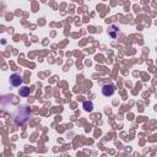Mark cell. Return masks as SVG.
<instances>
[{
    "mask_svg": "<svg viewBox=\"0 0 157 157\" xmlns=\"http://www.w3.org/2000/svg\"><path fill=\"white\" fill-rule=\"evenodd\" d=\"M10 82H11L12 86H20L22 83V77L18 74H13L10 77Z\"/></svg>",
    "mask_w": 157,
    "mask_h": 157,
    "instance_id": "cell-1",
    "label": "cell"
},
{
    "mask_svg": "<svg viewBox=\"0 0 157 157\" xmlns=\"http://www.w3.org/2000/svg\"><path fill=\"white\" fill-rule=\"evenodd\" d=\"M28 92H29V88H28V87H23L22 91L20 92V94H21V96H27Z\"/></svg>",
    "mask_w": 157,
    "mask_h": 157,
    "instance_id": "cell-5",
    "label": "cell"
},
{
    "mask_svg": "<svg viewBox=\"0 0 157 157\" xmlns=\"http://www.w3.org/2000/svg\"><path fill=\"white\" fill-rule=\"evenodd\" d=\"M108 33H109V36H110L112 38H115V37L118 36L119 31H118V28H117L115 26H110L109 29H108Z\"/></svg>",
    "mask_w": 157,
    "mask_h": 157,
    "instance_id": "cell-3",
    "label": "cell"
},
{
    "mask_svg": "<svg viewBox=\"0 0 157 157\" xmlns=\"http://www.w3.org/2000/svg\"><path fill=\"white\" fill-rule=\"evenodd\" d=\"M114 91H115V88H114L113 85H105V86H103V88H102V93H103L104 96H107V97L112 96V94L114 93Z\"/></svg>",
    "mask_w": 157,
    "mask_h": 157,
    "instance_id": "cell-2",
    "label": "cell"
},
{
    "mask_svg": "<svg viewBox=\"0 0 157 157\" xmlns=\"http://www.w3.org/2000/svg\"><path fill=\"white\" fill-rule=\"evenodd\" d=\"M93 108V104L91 102H83V109L87 110V112H91Z\"/></svg>",
    "mask_w": 157,
    "mask_h": 157,
    "instance_id": "cell-4",
    "label": "cell"
}]
</instances>
